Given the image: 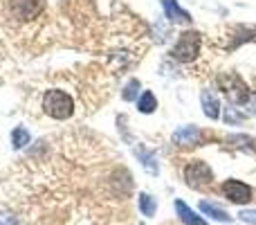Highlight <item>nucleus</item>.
Instances as JSON below:
<instances>
[{
  "mask_svg": "<svg viewBox=\"0 0 256 225\" xmlns=\"http://www.w3.org/2000/svg\"><path fill=\"white\" fill-rule=\"evenodd\" d=\"M43 113L52 119H70L74 115V99L61 88H50L43 95Z\"/></svg>",
  "mask_w": 256,
  "mask_h": 225,
  "instance_id": "nucleus-1",
  "label": "nucleus"
},
{
  "mask_svg": "<svg viewBox=\"0 0 256 225\" xmlns=\"http://www.w3.org/2000/svg\"><path fill=\"white\" fill-rule=\"evenodd\" d=\"M238 216H240V221H243V223H252V225H256V209H243V212H240Z\"/></svg>",
  "mask_w": 256,
  "mask_h": 225,
  "instance_id": "nucleus-17",
  "label": "nucleus"
},
{
  "mask_svg": "<svg viewBox=\"0 0 256 225\" xmlns=\"http://www.w3.org/2000/svg\"><path fill=\"white\" fill-rule=\"evenodd\" d=\"M155 108H158V99H155V95L150 93V90H144V93L137 97V111L142 115H150L155 113Z\"/></svg>",
  "mask_w": 256,
  "mask_h": 225,
  "instance_id": "nucleus-12",
  "label": "nucleus"
},
{
  "mask_svg": "<svg viewBox=\"0 0 256 225\" xmlns=\"http://www.w3.org/2000/svg\"><path fill=\"white\" fill-rule=\"evenodd\" d=\"M200 140V128L198 126H180L176 133H173V142L176 144H182V146H186V144H196V142Z\"/></svg>",
  "mask_w": 256,
  "mask_h": 225,
  "instance_id": "nucleus-8",
  "label": "nucleus"
},
{
  "mask_svg": "<svg viewBox=\"0 0 256 225\" xmlns=\"http://www.w3.org/2000/svg\"><path fill=\"white\" fill-rule=\"evenodd\" d=\"M12 146L16 151H20V149H25L27 144H30L32 142V135H30V131H27L25 126H14L12 128Z\"/></svg>",
  "mask_w": 256,
  "mask_h": 225,
  "instance_id": "nucleus-13",
  "label": "nucleus"
},
{
  "mask_svg": "<svg viewBox=\"0 0 256 225\" xmlns=\"http://www.w3.org/2000/svg\"><path fill=\"white\" fill-rule=\"evenodd\" d=\"M245 104H248L250 113H256V95H250V97H248V102H245Z\"/></svg>",
  "mask_w": 256,
  "mask_h": 225,
  "instance_id": "nucleus-19",
  "label": "nucleus"
},
{
  "mask_svg": "<svg viewBox=\"0 0 256 225\" xmlns=\"http://www.w3.org/2000/svg\"><path fill=\"white\" fill-rule=\"evenodd\" d=\"M176 212H178V216H180V221L186 223V225H207V221H204L202 216H198V214L180 198L176 200Z\"/></svg>",
  "mask_w": 256,
  "mask_h": 225,
  "instance_id": "nucleus-9",
  "label": "nucleus"
},
{
  "mask_svg": "<svg viewBox=\"0 0 256 225\" xmlns=\"http://www.w3.org/2000/svg\"><path fill=\"white\" fill-rule=\"evenodd\" d=\"M135 155H137V158H140L142 167H144L148 173H153V176H155V173L160 171V167H158V160H155V155L150 153V151H146L144 146H137V149H135Z\"/></svg>",
  "mask_w": 256,
  "mask_h": 225,
  "instance_id": "nucleus-11",
  "label": "nucleus"
},
{
  "mask_svg": "<svg viewBox=\"0 0 256 225\" xmlns=\"http://www.w3.org/2000/svg\"><path fill=\"white\" fill-rule=\"evenodd\" d=\"M45 7V0H12L9 3V12L18 21H32L36 18Z\"/></svg>",
  "mask_w": 256,
  "mask_h": 225,
  "instance_id": "nucleus-5",
  "label": "nucleus"
},
{
  "mask_svg": "<svg viewBox=\"0 0 256 225\" xmlns=\"http://www.w3.org/2000/svg\"><path fill=\"white\" fill-rule=\"evenodd\" d=\"M200 102H202V111H204V115H207L209 119L220 117V104H218V97L214 93L204 90V93L200 95Z\"/></svg>",
  "mask_w": 256,
  "mask_h": 225,
  "instance_id": "nucleus-10",
  "label": "nucleus"
},
{
  "mask_svg": "<svg viewBox=\"0 0 256 225\" xmlns=\"http://www.w3.org/2000/svg\"><path fill=\"white\" fill-rule=\"evenodd\" d=\"M222 191H225L227 198L236 205H243V203H250V200H252V189L240 180H227L225 185H222Z\"/></svg>",
  "mask_w": 256,
  "mask_h": 225,
  "instance_id": "nucleus-6",
  "label": "nucleus"
},
{
  "mask_svg": "<svg viewBox=\"0 0 256 225\" xmlns=\"http://www.w3.org/2000/svg\"><path fill=\"white\" fill-rule=\"evenodd\" d=\"M200 45H202V39H200L198 32L186 30V32H182L180 39L176 41V45H173V50H171V57L180 63H191L198 59Z\"/></svg>",
  "mask_w": 256,
  "mask_h": 225,
  "instance_id": "nucleus-2",
  "label": "nucleus"
},
{
  "mask_svg": "<svg viewBox=\"0 0 256 225\" xmlns=\"http://www.w3.org/2000/svg\"><path fill=\"white\" fill-rule=\"evenodd\" d=\"M218 86H220V90L227 95V99H230L232 104H245L248 102L250 90H248L245 81L240 79L238 75H232V72L220 75L218 77Z\"/></svg>",
  "mask_w": 256,
  "mask_h": 225,
  "instance_id": "nucleus-4",
  "label": "nucleus"
},
{
  "mask_svg": "<svg viewBox=\"0 0 256 225\" xmlns=\"http://www.w3.org/2000/svg\"><path fill=\"white\" fill-rule=\"evenodd\" d=\"M137 203H140V212L144 214V216H155V212H158V203H155V198L150 194L142 191L140 198H137Z\"/></svg>",
  "mask_w": 256,
  "mask_h": 225,
  "instance_id": "nucleus-15",
  "label": "nucleus"
},
{
  "mask_svg": "<svg viewBox=\"0 0 256 225\" xmlns=\"http://www.w3.org/2000/svg\"><path fill=\"white\" fill-rule=\"evenodd\" d=\"M225 119H227V122H240V117H238V115H236L234 111H230V108H227V115H225Z\"/></svg>",
  "mask_w": 256,
  "mask_h": 225,
  "instance_id": "nucleus-20",
  "label": "nucleus"
},
{
  "mask_svg": "<svg viewBox=\"0 0 256 225\" xmlns=\"http://www.w3.org/2000/svg\"><path fill=\"white\" fill-rule=\"evenodd\" d=\"M162 7L171 23H178V25H189L191 23V14L184 12V9L178 5V0H162Z\"/></svg>",
  "mask_w": 256,
  "mask_h": 225,
  "instance_id": "nucleus-7",
  "label": "nucleus"
},
{
  "mask_svg": "<svg viewBox=\"0 0 256 225\" xmlns=\"http://www.w3.org/2000/svg\"><path fill=\"white\" fill-rule=\"evenodd\" d=\"M122 97H124V102H137V97H140V81H137V79L128 81V84L124 86Z\"/></svg>",
  "mask_w": 256,
  "mask_h": 225,
  "instance_id": "nucleus-16",
  "label": "nucleus"
},
{
  "mask_svg": "<svg viewBox=\"0 0 256 225\" xmlns=\"http://www.w3.org/2000/svg\"><path fill=\"white\" fill-rule=\"evenodd\" d=\"M200 212L207 214V216H212L214 221H220V223L230 221V214H227L225 209H220L218 205H214V203H207V200H202V203H200Z\"/></svg>",
  "mask_w": 256,
  "mask_h": 225,
  "instance_id": "nucleus-14",
  "label": "nucleus"
},
{
  "mask_svg": "<svg viewBox=\"0 0 256 225\" xmlns=\"http://www.w3.org/2000/svg\"><path fill=\"white\" fill-rule=\"evenodd\" d=\"M0 225H18V218L14 214H4L0 212Z\"/></svg>",
  "mask_w": 256,
  "mask_h": 225,
  "instance_id": "nucleus-18",
  "label": "nucleus"
},
{
  "mask_svg": "<svg viewBox=\"0 0 256 225\" xmlns=\"http://www.w3.org/2000/svg\"><path fill=\"white\" fill-rule=\"evenodd\" d=\"M184 180L194 189H204V187H209L214 182V171L202 160H191L184 167Z\"/></svg>",
  "mask_w": 256,
  "mask_h": 225,
  "instance_id": "nucleus-3",
  "label": "nucleus"
}]
</instances>
